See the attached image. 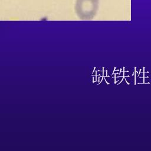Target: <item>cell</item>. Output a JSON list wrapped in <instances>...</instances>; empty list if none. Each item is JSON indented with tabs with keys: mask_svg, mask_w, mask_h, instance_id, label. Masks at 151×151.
<instances>
[{
	"mask_svg": "<svg viewBox=\"0 0 151 151\" xmlns=\"http://www.w3.org/2000/svg\"><path fill=\"white\" fill-rule=\"evenodd\" d=\"M99 6V0H76L75 11L81 19H91L94 17Z\"/></svg>",
	"mask_w": 151,
	"mask_h": 151,
	"instance_id": "obj_1",
	"label": "cell"
}]
</instances>
